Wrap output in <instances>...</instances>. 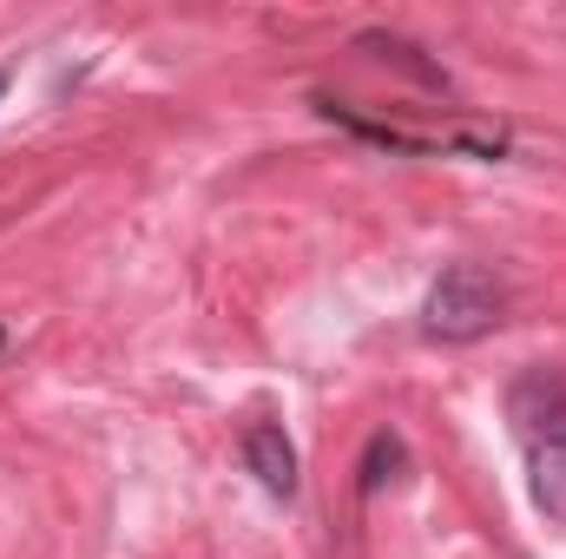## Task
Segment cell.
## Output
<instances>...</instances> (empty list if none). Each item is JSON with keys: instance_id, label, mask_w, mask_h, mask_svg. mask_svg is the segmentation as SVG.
<instances>
[{"instance_id": "6da1fadb", "label": "cell", "mask_w": 566, "mask_h": 559, "mask_svg": "<svg viewBox=\"0 0 566 559\" xmlns=\"http://www.w3.org/2000/svg\"><path fill=\"white\" fill-rule=\"evenodd\" d=\"M507 428L521 441L541 520L566 534V369H521L507 382Z\"/></svg>"}, {"instance_id": "7a4b0ae2", "label": "cell", "mask_w": 566, "mask_h": 559, "mask_svg": "<svg viewBox=\"0 0 566 559\" xmlns=\"http://www.w3.org/2000/svg\"><path fill=\"white\" fill-rule=\"evenodd\" d=\"M507 316V289L488 264H448L422 303V329L441 342H474Z\"/></svg>"}, {"instance_id": "3957f363", "label": "cell", "mask_w": 566, "mask_h": 559, "mask_svg": "<svg viewBox=\"0 0 566 559\" xmlns=\"http://www.w3.org/2000/svg\"><path fill=\"white\" fill-rule=\"evenodd\" d=\"M244 467L271 487V494H296V447L277 421H251L244 428Z\"/></svg>"}, {"instance_id": "277c9868", "label": "cell", "mask_w": 566, "mask_h": 559, "mask_svg": "<svg viewBox=\"0 0 566 559\" xmlns=\"http://www.w3.org/2000/svg\"><path fill=\"white\" fill-rule=\"evenodd\" d=\"M0 86H7V80H0Z\"/></svg>"}]
</instances>
